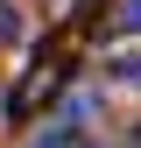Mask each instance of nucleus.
<instances>
[{"mask_svg": "<svg viewBox=\"0 0 141 148\" xmlns=\"http://www.w3.org/2000/svg\"><path fill=\"white\" fill-rule=\"evenodd\" d=\"M113 85L141 92V49H120V57H113Z\"/></svg>", "mask_w": 141, "mask_h": 148, "instance_id": "nucleus-2", "label": "nucleus"}, {"mask_svg": "<svg viewBox=\"0 0 141 148\" xmlns=\"http://www.w3.org/2000/svg\"><path fill=\"white\" fill-rule=\"evenodd\" d=\"M7 42H21V14H14L7 0H0V49H7Z\"/></svg>", "mask_w": 141, "mask_h": 148, "instance_id": "nucleus-4", "label": "nucleus"}, {"mask_svg": "<svg viewBox=\"0 0 141 148\" xmlns=\"http://www.w3.org/2000/svg\"><path fill=\"white\" fill-rule=\"evenodd\" d=\"M120 28H134V35H141V0H120Z\"/></svg>", "mask_w": 141, "mask_h": 148, "instance_id": "nucleus-5", "label": "nucleus"}, {"mask_svg": "<svg viewBox=\"0 0 141 148\" xmlns=\"http://www.w3.org/2000/svg\"><path fill=\"white\" fill-rule=\"evenodd\" d=\"M78 127H85V120H70V113H64V120L42 134V141H28V148H78Z\"/></svg>", "mask_w": 141, "mask_h": 148, "instance_id": "nucleus-3", "label": "nucleus"}, {"mask_svg": "<svg viewBox=\"0 0 141 148\" xmlns=\"http://www.w3.org/2000/svg\"><path fill=\"white\" fill-rule=\"evenodd\" d=\"M57 85H64V57H57V49H42V57L28 64V78L14 85V99H7V113H14V120H28V113H35V106H42V99H49Z\"/></svg>", "mask_w": 141, "mask_h": 148, "instance_id": "nucleus-1", "label": "nucleus"}]
</instances>
